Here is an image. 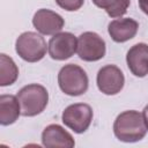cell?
I'll return each instance as SVG.
<instances>
[{
  "label": "cell",
  "instance_id": "cell-1",
  "mask_svg": "<svg viewBox=\"0 0 148 148\" xmlns=\"http://www.w3.org/2000/svg\"><path fill=\"white\" fill-rule=\"evenodd\" d=\"M113 132L123 142H136L145 138L147 127L142 114L135 110L124 111L114 120Z\"/></svg>",
  "mask_w": 148,
  "mask_h": 148
},
{
  "label": "cell",
  "instance_id": "cell-2",
  "mask_svg": "<svg viewBox=\"0 0 148 148\" xmlns=\"http://www.w3.org/2000/svg\"><path fill=\"white\" fill-rule=\"evenodd\" d=\"M16 96L21 105V114L24 117H34L42 113L49 102L46 88L37 83L24 86Z\"/></svg>",
  "mask_w": 148,
  "mask_h": 148
},
{
  "label": "cell",
  "instance_id": "cell-3",
  "mask_svg": "<svg viewBox=\"0 0 148 148\" xmlns=\"http://www.w3.org/2000/svg\"><path fill=\"white\" fill-rule=\"evenodd\" d=\"M58 83L62 92L69 96H80L88 90L87 73L77 65H65L58 74Z\"/></svg>",
  "mask_w": 148,
  "mask_h": 148
},
{
  "label": "cell",
  "instance_id": "cell-4",
  "mask_svg": "<svg viewBox=\"0 0 148 148\" xmlns=\"http://www.w3.org/2000/svg\"><path fill=\"white\" fill-rule=\"evenodd\" d=\"M16 53L28 62H37L44 58L49 45L44 37L34 31H27L21 34L15 43Z\"/></svg>",
  "mask_w": 148,
  "mask_h": 148
},
{
  "label": "cell",
  "instance_id": "cell-5",
  "mask_svg": "<svg viewBox=\"0 0 148 148\" xmlns=\"http://www.w3.org/2000/svg\"><path fill=\"white\" fill-rule=\"evenodd\" d=\"M94 112L90 105L86 103H75L72 105H68L61 116L62 123L74 131L75 133H83L86 132L91 121H92Z\"/></svg>",
  "mask_w": 148,
  "mask_h": 148
},
{
  "label": "cell",
  "instance_id": "cell-6",
  "mask_svg": "<svg viewBox=\"0 0 148 148\" xmlns=\"http://www.w3.org/2000/svg\"><path fill=\"white\" fill-rule=\"evenodd\" d=\"M105 42L96 32L86 31L77 38V56L84 61H97L105 56Z\"/></svg>",
  "mask_w": 148,
  "mask_h": 148
},
{
  "label": "cell",
  "instance_id": "cell-7",
  "mask_svg": "<svg viewBox=\"0 0 148 148\" xmlns=\"http://www.w3.org/2000/svg\"><path fill=\"white\" fill-rule=\"evenodd\" d=\"M96 82L98 89L103 94L116 95L123 89L125 77L120 68L114 65H106L98 71Z\"/></svg>",
  "mask_w": 148,
  "mask_h": 148
},
{
  "label": "cell",
  "instance_id": "cell-8",
  "mask_svg": "<svg viewBox=\"0 0 148 148\" xmlns=\"http://www.w3.org/2000/svg\"><path fill=\"white\" fill-rule=\"evenodd\" d=\"M77 49V38L71 32H58L49 42V53L54 60H66L74 56Z\"/></svg>",
  "mask_w": 148,
  "mask_h": 148
},
{
  "label": "cell",
  "instance_id": "cell-9",
  "mask_svg": "<svg viewBox=\"0 0 148 148\" xmlns=\"http://www.w3.org/2000/svg\"><path fill=\"white\" fill-rule=\"evenodd\" d=\"M32 24L42 35H56L64 28L65 21L58 13L42 8L35 13Z\"/></svg>",
  "mask_w": 148,
  "mask_h": 148
},
{
  "label": "cell",
  "instance_id": "cell-10",
  "mask_svg": "<svg viewBox=\"0 0 148 148\" xmlns=\"http://www.w3.org/2000/svg\"><path fill=\"white\" fill-rule=\"evenodd\" d=\"M126 62L133 75L138 77L148 75V45L145 43L133 45L126 54Z\"/></svg>",
  "mask_w": 148,
  "mask_h": 148
},
{
  "label": "cell",
  "instance_id": "cell-11",
  "mask_svg": "<svg viewBox=\"0 0 148 148\" xmlns=\"http://www.w3.org/2000/svg\"><path fill=\"white\" fill-rule=\"evenodd\" d=\"M42 143L44 147H66L72 148L75 146L73 136L60 125L51 124L46 126L42 133Z\"/></svg>",
  "mask_w": 148,
  "mask_h": 148
},
{
  "label": "cell",
  "instance_id": "cell-12",
  "mask_svg": "<svg viewBox=\"0 0 148 148\" xmlns=\"http://www.w3.org/2000/svg\"><path fill=\"white\" fill-rule=\"evenodd\" d=\"M138 29L139 23L131 17L113 20L108 27L109 35L116 43H124L132 39L136 35Z\"/></svg>",
  "mask_w": 148,
  "mask_h": 148
},
{
  "label": "cell",
  "instance_id": "cell-13",
  "mask_svg": "<svg viewBox=\"0 0 148 148\" xmlns=\"http://www.w3.org/2000/svg\"><path fill=\"white\" fill-rule=\"evenodd\" d=\"M21 114V105L17 96L1 95L0 96V124L2 126L15 123Z\"/></svg>",
  "mask_w": 148,
  "mask_h": 148
},
{
  "label": "cell",
  "instance_id": "cell-14",
  "mask_svg": "<svg viewBox=\"0 0 148 148\" xmlns=\"http://www.w3.org/2000/svg\"><path fill=\"white\" fill-rule=\"evenodd\" d=\"M18 76V68L14 60L5 53L0 54V86L13 84Z\"/></svg>",
  "mask_w": 148,
  "mask_h": 148
},
{
  "label": "cell",
  "instance_id": "cell-15",
  "mask_svg": "<svg viewBox=\"0 0 148 148\" xmlns=\"http://www.w3.org/2000/svg\"><path fill=\"white\" fill-rule=\"evenodd\" d=\"M92 2L104 9L110 17L123 16L130 6V0H92Z\"/></svg>",
  "mask_w": 148,
  "mask_h": 148
},
{
  "label": "cell",
  "instance_id": "cell-16",
  "mask_svg": "<svg viewBox=\"0 0 148 148\" xmlns=\"http://www.w3.org/2000/svg\"><path fill=\"white\" fill-rule=\"evenodd\" d=\"M83 1L84 0H56L57 5L67 12H74L80 9L83 5Z\"/></svg>",
  "mask_w": 148,
  "mask_h": 148
},
{
  "label": "cell",
  "instance_id": "cell-17",
  "mask_svg": "<svg viewBox=\"0 0 148 148\" xmlns=\"http://www.w3.org/2000/svg\"><path fill=\"white\" fill-rule=\"evenodd\" d=\"M139 7L146 15H148V0H139Z\"/></svg>",
  "mask_w": 148,
  "mask_h": 148
},
{
  "label": "cell",
  "instance_id": "cell-18",
  "mask_svg": "<svg viewBox=\"0 0 148 148\" xmlns=\"http://www.w3.org/2000/svg\"><path fill=\"white\" fill-rule=\"evenodd\" d=\"M142 117H143V120H145L146 127H147V130H148V105H146V106H145L143 112H142Z\"/></svg>",
  "mask_w": 148,
  "mask_h": 148
}]
</instances>
